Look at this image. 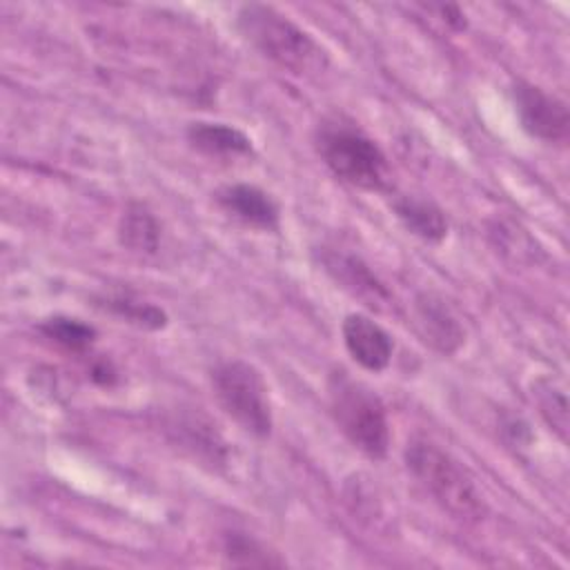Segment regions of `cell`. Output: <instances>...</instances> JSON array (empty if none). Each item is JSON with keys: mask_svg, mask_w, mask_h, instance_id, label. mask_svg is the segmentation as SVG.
I'll return each mask as SVG.
<instances>
[{"mask_svg": "<svg viewBox=\"0 0 570 570\" xmlns=\"http://www.w3.org/2000/svg\"><path fill=\"white\" fill-rule=\"evenodd\" d=\"M236 27L258 53L296 76L321 73L330 65L327 51L305 29L269 4H243Z\"/></svg>", "mask_w": 570, "mask_h": 570, "instance_id": "1", "label": "cell"}, {"mask_svg": "<svg viewBox=\"0 0 570 570\" xmlns=\"http://www.w3.org/2000/svg\"><path fill=\"white\" fill-rule=\"evenodd\" d=\"M40 332L73 352H85L96 341V330L71 316H51L40 323Z\"/></svg>", "mask_w": 570, "mask_h": 570, "instance_id": "17", "label": "cell"}, {"mask_svg": "<svg viewBox=\"0 0 570 570\" xmlns=\"http://www.w3.org/2000/svg\"><path fill=\"white\" fill-rule=\"evenodd\" d=\"M532 399L541 412V416L546 419V423L550 425V430L557 432V436L561 441H568V394L566 387L552 379V376H539L532 383Z\"/></svg>", "mask_w": 570, "mask_h": 570, "instance_id": "15", "label": "cell"}, {"mask_svg": "<svg viewBox=\"0 0 570 570\" xmlns=\"http://www.w3.org/2000/svg\"><path fill=\"white\" fill-rule=\"evenodd\" d=\"M214 196L225 214H229L232 218L249 227H258V229L278 227V218H281L278 205L267 191H263L256 185H247V183L225 185Z\"/></svg>", "mask_w": 570, "mask_h": 570, "instance_id": "11", "label": "cell"}, {"mask_svg": "<svg viewBox=\"0 0 570 570\" xmlns=\"http://www.w3.org/2000/svg\"><path fill=\"white\" fill-rule=\"evenodd\" d=\"M220 407L249 434L263 439L272 432V405L261 372L245 361H223L209 372Z\"/></svg>", "mask_w": 570, "mask_h": 570, "instance_id": "5", "label": "cell"}, {"mask_svg": "<svg viewBox=\"0 0 570 570\" xmlns=\"http://www.w3.org/2000/svg\"><path fill=\"white\" fill-rule=\"evenodd\" d=\"M512 100L521 127L543 142H566L570 131L568 107L561 98L543 91L541 87L517 80L512 85Z\"/></svg>", "mask_w": 570, "mask_h": 570, "instance_id": "6", "label": "cell"}, {"mask_svg": "<svg viewBox=\"0 0 570 570\" xmlns=\"http://www.w3.org/2000/svg\"><path fill=\"white\" fill-rule=\"evenodd\" d=\"M165 425L167 434L194 459L212 465L225 461V441L216 425L203 412H198V407L174 412Z\"/></svg>", "mask_w": 570, "mask_h": 570, "instance_id": "9", "label": "cell"}, {"mask_svg": "<svg viewBox=\"0 0 570 570\" xmlns=\"http://www.w3.org/2000/svg\"><path fill=\"white\" fill-rule=\"evenodd\" d=\"M118 240L136 254H154L160 240V225L142 203H129L118 223Z\"/></svg>", "mask_w": 570, "mask_h": 570, "instance_id": "14", "label": "cell"}, {"mask_svg": "<svg viewBox=\"0 0 570 570\" xmlns=\"http://www.w3.org/2000/svg\"><path fill=\"white\" fill-rule=\"evenodd\" d=\"M105 307L111 314L125 318L127 323L145 327V330H160L167 323V316L160 307H156L154 303L129 298V296H107Z\"/></svg>", "mask_w": 570, "mask_h": 570, "instance_id": "18", "label": "cell"}, {"mask_svg": "<svg viewBox=\"0 0 570 570\" xmlns=\"http://www.w3.org/2000/svg\"><path fill=\"white\" fill-rule=\"evenodd\" d=\"M223 552L229 563L234 566H249V568H278L283 561L267 552L265 546H261L254 537L245 532H227L223 537Z\"/></svg>", "mask_w": 570, "mask_h": 570, "instance_id": "16", "label": "cell"}, {"mask_svg": "<svg viewBox=\"0 0 570 570\" xmlns=\"http://www.w3.org/2000/svg\"><path fill=\"white\" fill-rule=\"evenodd\" d=\"M318 263L336 285H341L354 298L363 301L367 307L385 312L392 305V294L387 292V287L358 256L323 247L318 252Z\"/></svg>", "mask_w": 570, "mask_h": 570, "instance_id": "7", "label": "cell"}, {"mask_svg": "<svg viewBox=\"0 0 570 570\" xmlns=\"http://www.w3.org/2000/svg\"><path fill=\"white\" fill-rule=\"evenodd\" d=\"M403 227L425 243H441L448 236V218L432 200L419 196H401L392 203Z\"/></svg>", "mask_w": 570, "mask_h": 570, "instance_id": "12", "label": "cell"}, {"mask_svg": "<svg viewBox=\"0 0 570 570\" xmlns=\"http://www.w3.org/2000/svg\"><path fill=\"white\" fill-rule=\"evenodd\" d=\"M327 399L330 412L347 441L365 456L383 459L390 445V425L379 394L345 370H334L327 379Z\"/></svg>", "mask_w": 570, "mask_h": 570, "instance_id": "4", "label": "cell"}, {"mask_svg": "<svg viewBox=\"0 0 570 570\" xmlns=\"http://www.w3.org/2000/svg\"><path fill=\"white\" fill-rule=\"evenodd\" d=\"M414 327L423 343L441 354H454L465 343V330L454 309L432 292L414 298Z\"/></svg>", "mask_w": 570, "mask_h": 570, "instance_id": "8", "label": "cell"}, {"mask_svg": "<svg viewBox=\"0 0 570 570\" xmlns=\"http://www.w3.org/2000/svg\"><path fill=\"white\" fill-rule=\"evenodd\" d=\"M343 343L350 356L370 372H381L390 365L394 343L392 336L365 314H347L343 325Z\"/></svg>", "mask_w": 570, "mask_h": 570, "instance_id": "10", "label": "cell"}, {"mask_svg": "<svg viewBox=\"0 0 570 570\" xmlns=\"http://www.w3.org/2000/svg\"><path fill=\"white\" fill-rule=\"evenodd\" d=\"M314 145L336 178L370 191L390 187V165L383 149L356 122L343 116L325 118L316 127Z\"/></svg>", "mask_w": 570, "mask_h": 570, "instance_id": "2", "label": "cell"}, {"mask_svg": "<svg viewBox=\"0 0 570 570\" xmlns=\"http://www.w3.org/2000/svg\"><path fill=\"white\" fill-rule=\"evenodd\" d=\"M436 9H439V13L443 16V20H445L452 29H456V31L465 29V13H463L456 4H439Z\"/></svg>", "mask_w": 570, "mask_h": 570, "instance_id": "19", "label": "cell"}, {"mask_svg": "<svg viewBox=\"0 0 570 570\" xmlns=\"http://www.w3.org/2000/svg\"><path fill=\"white\" fill-rule=\"evenodd\" d=\"M187 140L194 149L207 156L252 154V140L240 129L225 122L196 120L187 127Z\"/></svg>", "mask_w": 570, "mask_h": 570, "instance_id": "13", "label": "cell"}, {"mask_svg": "<svg viewBox=\"0 0 570 570\" xmlns=\"http://www.w3.org/2000/svg\"><path fill=\"white\" fill-rule=\"evenodd\" d=\"M405 468L416 479V483L454 519H483L485 503L472 476L454 456H450L430 439L414 436L407 443Z\"/></svg>", "mask_w": 570, "mask_h": 570, "instance_id": "3", "label": "cell"}]
</instances>
